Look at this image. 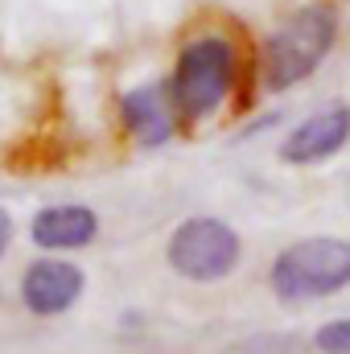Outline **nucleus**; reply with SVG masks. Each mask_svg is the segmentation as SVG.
<instances>
[{"mask_svg": "<svg viewBox=\"0 0 350 354\" xmlns=\"http://www.w3.org/2000/svg\"><path fill=\"white\" fill-rule=\"evenodd\" d=\"M313 351L317 354H350V317L322 322L313 330Z\"/></svg>", "mask_w": 350, "mask_h": 354, "instance_id": "1a4fd4ad", "label": "nucleus"}, {"mask_svg": "<svg viewBox=\"0 0 350 354\" xmlns=\"http://www.w3.org/2000/svg\"><path fill=\"white\" fill-rule=\"evenodd\" d=\"M338 41V12L330 4H301L293 8L268 37L260 41L256 79L268 95L293 91L305 83Z\"/></svg>", "mask_w": 350, "mask_h": 354, "instance_id": "f03ea898", "label": "nucleus"}, {"mask_svg": "<svg viewBox=\"0 0 350 354\" xmlns=\"http://www.w3.org/2000/svg\"><path fill=\"white\" fill-rule=\"evenodd\" d=\"M120 124L140 149L169 145L177 136V128H181V120H177L174 103H169L165 79H145V83H132L120 95Z\"/></svg>", "mask_w": 350, "mask_h": 354, "instance_id": "0eeeda50", "label": "nucleus"}, {"mask_svg": "<svg viewBox=\"0 0 350 354\" xmlns=\"http://www.w3.org/2000/svg\"><path fill=\"white\" fill-rule=\"evenodd\" d=\"M268 288L284 305H313L350 288V239L305 235L276 252L268 268Z\"/></svg>", "mask_w": 350, "mask_h": 354, "instance_id": "7ed1b4c3", "label": "nucleus"}, {"mask_svg": "<svg viewBox=\"0 0 350 354\" xmlns=\"http://www.w3.org/2000/svg\"><path fill=\"white\" fill-rule=\"evenodd\" d=\"M12 235H17V227H12V214H8V210L0 206V256H4L8 248H12Z\"/></svg>", "mask_w": 350, "mask_h": 354, "instance_id": "9d476101", "label": "nucleus"}, {"mask_svg": "<svg viewBox=\"0 0 350 354\" xmlns=\"http://www.w3.org/2000/svg\"><path fill=\"white\" fill-rule=\"evenodd\" d=\"M243 260L239 231L219 214H190L169 231L165 264L190 284H219Z\"/></svg>", "mask_w": 350, "mask_h": 354, "instance_id": "20e7f679", "label": "nucleus"}, {"mask_svg": "<svg viewBox=\"0 0 350 354\" xmlns=\"http://www.w3.org/2000/svg\"><path fill=\"white\" fill-rule=\"evenodd\" d=\"M17 292H21V305L33 317H62V313H71L83 301L87 272L75 260H66V256H50L46 252L33 264H25Z\"/></svg>", "mask_w": 350, "mask_h": 354, "instance_id": "39448f33", "label": "nucleus"}, {"mask_svg": "<svg viewBox=\"0 0 350 354\" xmlns=\"http://www.w3.org/2000/svg\"><path fill=\"white\" fill-rule=\"evenodd\" d=\"M99 239V214L83 202H54L29 218V243L50 256L83 252Z\"/></svg>", "mask_w": 350, "mask_h": 354, "instance_id": "6e6552de", "label": "nucleus"}, {"mask_svg": "<svg viewBox=\"0 0 350 354\" xmlns=\"http://www.w3.org/2000/svg\"><path fill=\"white\" fill-rule=\"evenodd\" d=\"M350 145V103H326L317 111H309L305 120H297L284 140L276 145V157L284 165H297V169H309V165H322L330 157H338Z\"/></svg>", "mask_w": 350, "mask_h": 354, "instance_id": "423d86ee", "label": "nucleus"}, {"mask_svg": "<svg viewBox=\"0 0 350 354\" xmlns=\"http://www.w3.org/2000/svg\"><path fill=\"white\" fill-rule=\"evenodd\" d=\"M243 75V58H239V41L223 29H198L190 33L174 54V66L165 75V91L174 103L181 128L206 124L214 120L239 87Z\"/></svg>", "mask_w": 350, "mask_h": 354, "instance_id": "f257e3e1", "label": "nucleus"}]
</instances>
